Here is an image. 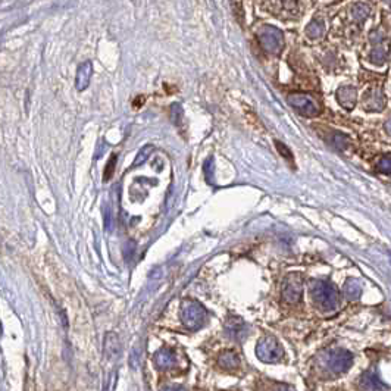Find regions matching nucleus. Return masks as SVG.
Segmentation results:
<instances>
[{
	"instance_id": "1",
	"label": "nucleus",
	"mask_w": 391,
	"mask_h": 391,
	"mask_svg": "<svg viewBox=\"0 0 391 391\" xmlns=\"http://www.w3.org/2000/svg\"><path fill=\"white\" fill-rule=\"evenodd\" d=\"M310 297L314 303L321 310H334L338 306V291L337 288L328 281H312L310 284Z\"/></svg>"
},
{
	"instance_id": "2",
	"label": "nucleus",
	"mask_w": 391,
	"mask_h": 391,
	"mask_svg": "<svg viewBox=\"0 0 391 391\" xmlns=\"http://www.w3.org/2000/svg\"><path fill=\"white\" fill-rule=\"evenodd\" d=\"M181 321L188 329H199L206 321V310L196 300H184L181 304Z\"/></svg>"
},
{
	"instance_id": "3",
	"label": "nucleus",
	"mask_w": 391,
	"mask_h": 391,
	"mask_svg": "<svg viewBox=\"0 0 391 391\" xmlns=\"http://www.w3.org/2000/svg\"><path fill=\"white\" fill-rule=\"evenodd\" d=\"M256 356L265 363H277L284 359V348L272 336L261 338L256 346Z\"/></svg>"
},
{
	"instance_id": "4",
	"label": "nucleus",
	"mask_w": 391,
	"mask_h": 391,
	"mask_svg": "<svg viewBox=\"0 0 391 391\" xmlns=\"http://www.w3.org/2000/svg\"><path fill=\"white\" fill-rule=\"evenodd\" d=\"M259 42L265 52L271 54H280L284 49V35L283 33L271 25L262 27L259 31Z\"/></svg>"
},
{
	"instance_id": "5",
	"label": "nucleus",
	"mask_w": 391,
	"mask_h": 391,
	"mask_svg": "<svg viewBox=\"0 0 391 391\" xmlns=\"http://www.w3.org/2000/svg\"><path fill=\"white\" fill-rule=\"evenodd\" d=\"M288 103L290 106H293L300 115L312 118V116H318L321 113V108L318 105L315 99L309 94H303V93H293L288 96Z\"/></svg>"
},
{
	"instance_id": "6",
	"label": "nucleus",
	"mask_w": 391,
	"mask_h": 391,
	"mask_svg": "<svg viewBox=\"0 0 391 391\" xmlns=\"http://www.w3.org/2000/svg\"><path fill=\"white\" fill-rule=\"evenodd\" d=\"M303 294V277L300 273H288L283 284V299L290 304L300 302Z\"/></svg>"
},
{
	"instance_id": "7",
	"label": "nucleus",
	"mask_w": 391,
	"mask_h": 391,
	"mask_svg": "<svg viewBox=\"0 0 391 391\" xmlns=\"http://www.w3.org/2000/svg\"><path fill=\"white\" fill-rule=\"evenodd\" d=\"M325 360L328 369L340 374L350 369V366L353 365V355L344 348H336L328 351Z\"/></svg>"
},
{
	"instance_id": "8",
	"label": "nucleus",
	"mask_w": 391,
	"mask_h": 391,
	"mask_svg": "<svg viewBox=\"0 0 391 391\" xmlns=\"http://www.w3.org/2000/svg\"><path fill=\"white\" fill-rule=\"evenodd\" d=\"M385 103H387L385 96H384L382 90L378 87L368 90L365 94V99H363V106L369 112H380L385 108Z\"/></svg>"
},
{
	"instance_id": "9",
	"label": "nucleus",
	"mask_w": 391,
	"mask_h": 391,
	"mask_svg": "<svg viewBox=\"0 0 391 391\" xmlns=\"http://www.w3.org/2000/svg\"><path fill=\"white\" fill-rule=\"evenodd\" d=\"M91 75H93V64L90 61H86L78 66L75 76V87L78 91H83L88 87V84L91 81Z\"/></svg>"
},
{
	"instance_id": "10",
	"label": "nucleus",
	"mask_w": 391,
	"mask_h": 391,
	"mask_svg": "<svg viewBox=\"0 0 391 391\" xmlns=\"http://www.w3.org/2000/svg\"><path fill=\"white\" fill-rule=\"evenodd\" d=\"M337 100L343 108L347 109V110H351V109L356 106V100H358L356 88L350 87V86L340 87L337 90Z\"/></svg>"
},
{
	"instance_id": "11",
	"label": "nucleus",
	"mask_w": 391,
	"mask_h": 391,
	"mask_svg": "<svg viewBox=\"0 0 391 391\" xmlns=\"http://www.w3.org/2000/svg\"><path fill=\"white\" fill-rule=\"evenodd\" d=\"M177 362V356L172 348L163 347L154 355V365L159 369H171Z\"/></svg>"
},
{
	"instance_id": "12",
	"label": "nucleus",
	"mask_w": 391,
	"mask_h": 391,
	"mask_svg": "<svg viewBox=\"0 0 391 391\" xmlns=\"http://www.w3.org/2000/svg\"><path fill=\"white\" fill-rule=\"evenodd\" d=\"M360 387H362L363 390H387V385H384V384L381 382L377 370L374 369L366 370V372L360 377Z\"/></svg>"
},
{
	"instance_id": "13",
	"label": "nucleus",
	"mask_w": 391,
	"mask_h": 391,
	"mask_svg": "<svg viewBox=\"0 0 391 391\" xmlns=\"http://www.w3.org/2000/svg\"><path fill=\"white\" fill-rule=\"evenodd\" d=\"M121 346H120V338L116 334L109 333L106 338H105V346H103V355L108 360L116 359L120 356Z\"/></svg>"
},
{
	"instance_id": "14",
	"label": "nucleus",
	"mask_w": 391,
	"mask_h": 391,
	"mask_svg": "<svg viewBox=\"0 0 391 391\" xmlns=\"http://www.w3.org/2000/svg\"><path fill=\"white\" fill-rule=\"evenodd\" d=\"M225 328H227V333H228V336L231 338H234V340H241V338H244L246 336V325H244V322L239 319V318H236V316H231L228 321H227V324H225Z\"/></svg>"
},
{
	"instance_id": "15",
	"label": "nucleus",
	"mask_w": 391,
	"mask_h": 391,
	"mask_svg": "<svg viewBox=\"0 0 391 391\" xmlns=\"http://www.w3.org/2000/svg\"><path fill=\"white\" fill-rule=\"evenodd\" d=\"M218 365L222 368V369H228L234 370L237 369L240 366V359L239 355L232 350H227V351H222L218 358Z\"/></svg>"
},
{
	"instance_id": "16",
	"label": "nucleus",
	"mask_w": 391,
	"mask_h": 391,
	"mask_svg": "<svg viewBox=\"0 0 391 391\" xmlns=\"http://www.w3.org/2000/svg\"><path fill=\"white\" fill-rule=\"evenodd\" d=\"M343 293H344V297L347 300H358L360 294H362V284L355 278H348L347 281L344 283Z\"/></svg>"
},
{
	"instance_id": "17",
	"label": "nucleus",
	"mask_w": 391,
	"mask_h": 391,
	"mask_svg": "<svg viewBox=\"0 0 391 391\" xmlns=\"http://www.w3.org/2000/svg\"><path fill=\"white\" fill-rule=\"evenodd\" d=\"M324 33H325V24L321 19H314L306 27V34L310 38H319L324 35Z\"/></svg>"
},
{
	"instance_id": "18",
	"label": "nucleus",
	"mask_w": 391,
	"mask_h": 391,
	"mask_svg": "<svg viewBox=\"0 0 391 391\" xmlns=\"http://www.w3.org/2000/svg\"><path fill=\"white\" fill-rule=\"evenodd\" d=\"M387 59V49L382 46H377L372 49V52L369 54V61L375 65H382Z\"/></svg>"
},
{
	"instance_id": "19",
	"label": "nucleus",
	"mask_w": 391,
	"mask_h": 391,
	"mask_svg": "<svg viewBox=\"0 0 391 391\" xmlns=\"http://www.w3.org/2000/svg\"><path fill=\"white\" fill-rule=\"evenodd\" d=\"M369 6L365 5V3H358L356 6H353L351 9V15H353V19L358 22L365 21L368 16H369Z\"/></svg>"
},
{
	"instance_id": "20",
	"label": "nucleus",
	"mask_w": 391,
	"mask_h": 391,
	"mask_svg": "<svg viewBox=\"0 0 391 391\" xmlns=\"http://www.w3.org/2000/svg\"><path fill=\"white\" fill-rule=\"evenodd\" d=\"M153 149H154V147H153L152 144H146L142 150L139 152L137 158L134 159V163H132V166H139V165H143V163L146 162V161L149 159V156L152 154Z\"/></svg>"
},
{
	"instance_id": "21",
	"label": "nucleus",
	"mask_w": 391,
	"mask_h": 391,
	"mask_svg": "<svg viewBox=\"0 0 391 391\" xmlns=\"http://www.w3.org/2000/svg\"><path fill=\"white\" fill-rule=\"evenodd\" d=\"M115 168H116V154H112V156H110V161H109L106 168H105V172H103V181H105V183H108L109 180L113 177Z\"/></svg>"
},
{
	"instance_id": "22",
	"label": "nucleus",
	"mask_w": 391,
	"mask_h": 391,
	"mask_svg": "<svg viewBox=\"0 0 391 391\" xmlns=\"http://www.w3.org/2000/svg\"><path fill=\"white\" fill-rule=\"evenodd\" d=\"M378 171L382 174L391 175V154H385L381 158L378 162Z\"/></svg>"
},
{
	"instance_id": "23",
	"label": "nucleus",
	"mask_w": 391,
	"mask_h": 391,
	"mask_svg": "<svg viewBox=\"0 0 391 391\" xmlns=\"http://www.w3.org/2000/svg\"><path fill=\"white\" fill-rule=\"evenodd\" d=\"M348 139L346 135H343V134H336L334 135V139H333V144L337 147L338 150H344L346 149V146H347Z\"/></svg>"
},
{
	"instance_id": "24",
	"label": "nucleus",
	"mask_w": 391,
	"mask_h": 391,
	"mask_svg": "<svg viewBox=\"0 0 391 391\" xmlns=\"http://www.w3.org/2000/svg\"><path fill=\"white\" fill-rule=\"evenodd\" d=\"M181 116H183V108L178 103H175L171 106V118L174 121V124H180Z\"/></svg>"
},
{
	"instance_id": "25",
	"label": "nucleus",
	"mask_w": 391,
	"mask_h": 391,
	"mask_svg": "<svg viewBox=\"0 0 391 391\" xmlns=\"http://www.w3.org/2000/svg\"><path fill=\"white\" fill-rule=\"evenodd\" d=\"M139 358H140V350H139V348H134V350H132V353H131V359H130V365L134 368V369H137V368L140 366Z\"/></svg>"
},
{
	"instance_id": "26",
	"label": "nucleus",
	"mask_w": 391,
	"mask_h": 391,
	"mask_svg": "<svg viewBox=\"0 0 391 391\" xmlns=\"http://www.w3.org/2000/svg\"><path fill=\"white\" fill-rule=\"evenodd\" d=\"M382 34L380 33V30H375V31H372V33L369 34V40H370V43L372 44H380L381 42H382Z\"/></svg>"
},
{
	"instance_id": "27",
	"label": "nucleus",
	"mask_w": 391,
	"mask_h": 391,
	"mask_svg": "<svg viewBox=\"0 0 391 391\" xmlns=\"http://www.w3.org/2000/svg\"><path fill=\"white\" fill-rule=\"evenodd\" d=\"M212 165H213V161L212 159H207L206 163H205V169H206V177L207 180H209V183H213L212 181Z\"/></svg>"
},
{
	"instance_id": "28",
	"label": "nucleus",
	"mask_w": 391,
	"mask_h": 391,
	"mask_svg": "<svg viewBox=\"0 0 391 391\" xmlns=\"http://www.w3.org/2000/svg\"><path fill=\"white\" fill-rule=\"evenodd\" d=\"M277 147H278V150L281 152L283 156H287V159H291L293 156H291V153L288 152V149L287 147H284V144H281L280 142H277Z\"/></svg>"
},
{
	"instance_id": "29",
	"label": "nucleus",
	"mask_w": 391,
	"mask_h": 391,
	"mask_svg": "<svg viewBox=\"0 0 391 391\" xmlns=\"http://www.w3.org/2000/svg\"><path fill=\"white\" fill-rule=\"evenodd\" d=\"M384 127H385V131H387V132L391 135V118L385 122V125H384Z\"/></svg>"
},
{
	"instance_id": "30",
	"label": "nucleus",
	"mask_w": 391,
	"mask_h": 391,
	"mask_svg": "<svg viewBox=\"0 0 391 391\" xmlns=\"http://www.w3.org/2000/svg\"><path fill=\"white\" fill-rule=\"evenodd\" d=\"M143 102H144V97H137V102L134 103V106L137 108L139 105H143Z\"/></svg>"
},
{
	"instance_id": "31",
	"label": "nucleus",
	"mask_w": 391,
	"mask_h": 391,
	"mask_svg": "<svg viewBox=\"0 0 391 391\" xmlns=\"http://www.w3.org/2000/svg\"><path fill=\"white\" fill-rule=\"evenodd\" d=\"M387 2H388V3H390V5H391V0H387Z\"/></svg>"
}]
</instances>
